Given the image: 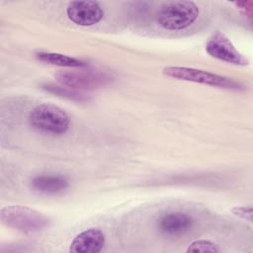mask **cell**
I'll return each instance as SVG.
<instances>
[{"instance_id": "4fadbf2b", "label": "cell", "mask_w": 253, "mask_h": 253, "mask_svg": "<svg viewBox=\"0 0 253 253\" xmlns=\"http://www.w3.org/2000/svg\"><path fill=\"white\" fill-rule=\"evenodd\" d=\"M187 252H201V253H215L220 249L217 245L210 240H196L193 241L187 248Z\"/></svg>"}, {"instance_id": "5b68a950", "label": "cell", "mask_w": 253, "mask_h": 253, "mask_svg": "<svg viewBox=\"0 0 253 253\" xmlns=\"http://www.w3.org/2000/svg\"><path fill=\"white\" fill-rule=\"evenodd\" d=\"M207 52L213 58L236 65H247L248 60L234 46L230 39L222 32L215 31L206 43Z\"/></svg>"}, {"instance_id": "9c48e42d", "label": "cell", "mask_w": 253, "mask_h": 253, "mask_svg": "<svg viewBox=\"0 0 253 253\" xmlns=\"http://www.w3.org/2000/svg\"><path fill=\"white\" fill-rule=\"evenodd\" d=\"M194 224L193 218L181 211L168 212L158 219V228L160 232L169 236H177L188 232Z\"/></svg>"}, {"instance_id": "277c9868", "label": "cell", "mask_w": 253, "mask_h": 253, "mask_svg": "<svg viewBox=\"0 0 253 253\" xmlns=\"http://www.w3.org/2000/svg\"><path fill=\"white\" fill-rule=\"evenodd\" d=\"M162 72L164 75L171 78L178 79V80L191 81L195 83H201V84H206L210 86H215V87L233 89V90H238L242 88L240 83L230 78H227L218 74H214L209 71L192 68V67L167 66L163 68Z\"/></svg>"}, {"instance_id": "7a4b0ae2", "label": "cell", "mask_w": 253, "mask_h": 253, "mask_svg": "<svg viewBox=\"0 0 253 253\" xmlns=\"http://www.w3.org/2000/svg\"><path fill=\"white\" fill-rule=\"evenodd\" d=\"M0 219L5 225L24 233L37 232L48 225V218L45 215L25 206L2 208Z\"/></svg>"}, {"instance_id": "6da1fadb", "label": "cell", "mask_w": 253, "mask_h": 253, "mask_svg": "<svg viewBox=\"0 0 253 253\" xmlns=\"http://www.w3.org/2000/svg\"><path fill=\"white\" fill-rule=\"evenodd\" d=\"M199 13V7L193 1H171L159 7L156 21L165 30L180 31L190 27L197 20Z\"/></svg>"}, {"instance_id": "52a82bcc", "label": "cell", "mask_w": 253, "mask_h": 253, "mask_svg": "<svg viewBox=\"0 0 253 253\" xmlns=\"http://www.w3.org/2000/svg\"><path fill=\"white\" fill-rule=\"evenodd\" d=\"M68 19L76 25L88 27L99 23L104 16V10L96 1H71L66 8Z\"/></svg>"}, {"instance_id": "5bb4252c", "label": "cell", "mask_w": 253, "mask_h": 253, "mask_svg": "<svg viewBox=\"0 0 253 253\" xmlns=\"http://www.w3.org/2000/svg\"><path fill=\"white\" fill-rule=\"evenodd\" d=\"M232 213L240 218L252 222V208L249 207H235L231 210Z\"/></svg>"}, {"instance_id": "ba28073f", "label": "cell", "mask_w": 253, "mask_h": 253, "mask_svg": "<svg viewBox=\"0 0 253 253\" xmlns=\"http://www.w3.org/2000/svg\"><path fill=\"white\" fill-rule=\"evenodd\" d=\"M104 244V233L99 228H88L72 240L69 251L72 253H98Z\"/></svg>"}, {"instance_id": "8fae6325", "label": "cell", "mask_w": 253, "mask_h": 253, "mask_svg": "<svg viewBox=\"0 0 253 253\" xmlns=\"http://www.w3.org/2000/svg\"><path fill=\"white\" fill-rule=\"evenodd\" d=\"M39 60L62 67H83L86 63L80 59L61 54V53H54V52H40L37 54Z\"/></svg>"}, {"instance_id": "3957f363", "label": "cell", "mask_w": 253, "mask_h": 253, "mask_svg": "<svg viewBox=\"0 0 253 253\" xmlns=\"http://www.w3.org/2000/svg\"><path fill=\"white\" fill-rule=\"evenodd\" d=\"M29 122L34 128L52 134L66 132L70 125L66 112L53 104H41L34 108Z\"/></svg>"}, {"instance_id": "30bf717a", "label": "cell", "mask_w": 253, "mask_h": 253, "mask_svg": "<svg viewBox=\"0 0 253 253\" xmlns=\"http://www.w3.org/2000/svg\"><path fill=\"white\" fill-rule=\"evenodd\" d=\"M32 187L44 194H56L68 187V181L60 175H39L32 180Z\"/></svg>"}, {"instance_id": "7c38bea8", "label": "cell", "mask_w": 253, "mask_h": 253, "mask_svg": "<svg viewBox=\"0 0 253 253\" xmlns=\"http://www.w3.org/2000/svg\"><path fill=\"white\" fill-rule=\"evenodd\" d=\"M43 89H45L47 92L53 93L57 96H61L70 100L75 101H85L87 98L83 93L78 92L77 90L71 89L69 87H63V86H56L52 84H45L42 86Z\"/></svg>"}, {"instance_id": "8992f818", "label": "cell", "mask_w": 253, "mask_h": 253, "mask_svg": "<svg viewBox=\"0 0 253 253\" xmlns=\"http://www.w3.org/2000/svg\"><path fill=\"white\" fill-rule=\"evenodd\" d=\"M55 78L62 85L71 89H96L108 83L109 77L99 72L76 71V70H59L55 74Z\"/></svg>"}]
</instances>
